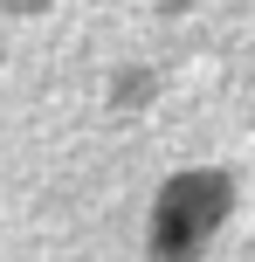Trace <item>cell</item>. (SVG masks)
Wrapping results in <instances>:
<instances>
[{"instance_id":"1","label":"cell","mask_w":255,"mask_h":262,"mask_svg":"<svg viewBox=\"0 0 255 262\" xmlns=\"http://www.w3.org/2000/svg\"><path fill=\"white\" fill-rule=\"evenodd\" d=\"M228 207H235L228 172H179V180H166L159 200H152V262H200L214 228L228 221Z\"/></svg>"}]
</instances>
